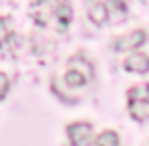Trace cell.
Masks as SVG:
<instances>
[{"instance_id": "6da1fadb", "label": "cell", "mask_w": 149, "mask_h": 146, "mask_svg": "<svg viewBox=\"0 0 149 146\" xmlns=\"http://www.w3.org/2000/svg\"><path fill=\"white\" fill-rule=\"evenodd\" d=\"M57 0H35L31 4V16L39 27H47L55 19Z\"/></svg>"}, {"instance_id": "7a4b0ae2", "label": "cell", "mask_w": 149, "mask_h": 146, "mask_svg": "<svg viewBox=\"0 0 149 146\" xmlns=\"http://www.w3.org/2000/svg\"><path fill=\"white\" fill-rule=\"evenodd\" d=\"M68 136L74 146H90L92 144V126L86 122H74L68 126Z\"/></svg>"}, {"instance_id": "3957f363", "label": "cell", "mask_w": 149, "mask_h": 146, "mask_svg": "<svg viewBox=\"0 0 149 146\" xmlns=\"http://www.w3.org/2000/svg\"><path fill=\"white\" fill-rule=\"evenodd\" d=\"M145 41H147V33L145 31H133V33H127L120 39H116L114 41V49L116 51H135Z\"/></svg>"}, {"instance_id": "277c9868", "label": "cell", "mask_w": 149, "mask_h": 146, "mask_svg": "<svg viewBox=\"0 0 149 146\" xmlns=\"http://www.w3.org/2000/svg\"><path fill=\"white\" fill-rule=\"evenodd\" d=\"M125 69L131 73H147L149 71V57L143 53H133L125 59Z\"/></svg>"}, {"instance_id": "5b68a950", "label": "cell", "mask_w": 149, "mask_h": 146, "mask_svg": "<svg viewBox=\"0 0 149 146\" xmlns=\"http://www.w3.org/2000/svg\"><path fill=\"white\" fill-rule=\"evenodd\" d=\"M72 4L68 2V0H61V2H57V8H55V19L53 23L57 25L59 31H65L68 25L72 23Z\"/></svg>"}, {"instance_id": "8992f818", "label": "cell", "mask_w": 149, "mask_h": 146, "mask_svg": "<svg viewBox=\"0 0 149 146\" xmlns=\"http://www.w3.org/2000/svg\"><path fill=\"white\" fill-rule=\"evenodd\" d=\"M88 16L94 25H104L108 21L106 4L100 2V0H88Z\"/></svg>"}, {"instance_id": "52a82bcc", "label": "cell", "mask_w": 149, "mask_h": 146, "mask_svg": "<svg viewBox=\"0 0 149 146\" xmlns=\"http://www.w3.org/2000/svg\"><path fill=\"white\" fill-rule=\"evenodd\" d=\"M129 112L135 120H147L149 118V101L143 97H129Z\"/></svg>"}, {"instance_id": "ba28073f", "label": "cell", "mask_w": 149, "mask_h": 146, "mask_svg": "<svg viewBox=\"0 0 149 146\" xmlns=\"http://www.w3.org/2000/svg\"><path fill=\"white\" fill-rule=\"evenodd\" d=\"M106 10H108V19L112 21H125L127 19V6L123 0H108L106 2Z\"/></svg>"}, {"instance_id": "9c48e42d", "label": "cell", "mask_w": 149, "mask_h": 146, "mask_svg": "<svg viewBox=\"0 0 149 146\" xmlns=\"http://www.w3.org/2000/svg\"><path fill=\"white\" fill-rule=\"evenodd\" d=\"M88 81H90V77H88L86 73H82L80 69H76V67H70L68 73H65V83L72 85V87H82V85H86Z\"/></svg>"}, {"instance_id": "30bf717a", "label": "cell", "mask_w": 149, "mask_h": 146, "mask_svg": "<svg viewBox=\"0 0 149 146\" xmlns=\"http://www.w3.org/2000/svg\"><path fill=\"white\" fill-rule=\"evenodd\" d=\"M118 144H120L118 134L112 132V130H106L96 138V146H118Z\"/></svg>"}, {"instance_id": "8fae6325", "label": "cell", "mask_w": 149, "mask_h": 146, "mask_svg": "<svg viewBox=\"0 0 149 146\" xmlns=\"http://www.w3.org/2000/svg\"><path fill=\"white\" fill-rule=\"evenodd\" d=\"M10 39H13V29L8 19H0V49H4Z\"/></svg>"}, {"instance_id": "7c38bea8", "label": "cell", "mask_w": 149, "mask_h": 146, "mask_svg": "<svg viewBox=\"0 0 149 146\" xmlns=\"http://www.w3.org/2000/svg\"><path fill=\"white\" fill-rule=\"evenodd\" d=\"M129 97H143L149 101V83L147 85H137L133 89H129Z\"/></svg>"}, {"instance_id": "4fadbf2b", "label": "cell", "mask_w": 149, "mask_h": 146, "mask_svg": "<svg viewBox=\"0 0 149 146\" xmlns=\"http://www.w3.org/2000/svg\"><path fill=\"white\" fill-rule=\"evenodd\" d=\"M8 87H10V83H8V77H6L4 73H0V99H2V97L8 93Z\"/></svg>"}]
</instances>
